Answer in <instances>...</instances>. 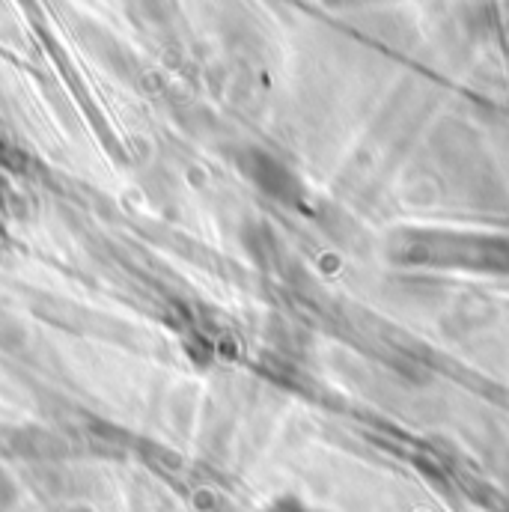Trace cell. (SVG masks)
<instances>
[{
  "label": "cell",
  "instance_id": "6da1fadb",
  "mask_svg": "<svg viewBox=\"0 0 509 512\" xmlns=\"http://www.w3.org/2000/svg\"><path fill=\"white\" fill-rule=\"evenodd\" d=\"M248 173H251V179H254L262 191H268V194H274V197H280V200L289 197V188H292V185H289V176H286V170H283L280 164H274L271 158L256 155L254 161H251V167H248Z\"/></svg>",
  "mask_w": 509,
  "mask_h": 512
}]
</instances>
